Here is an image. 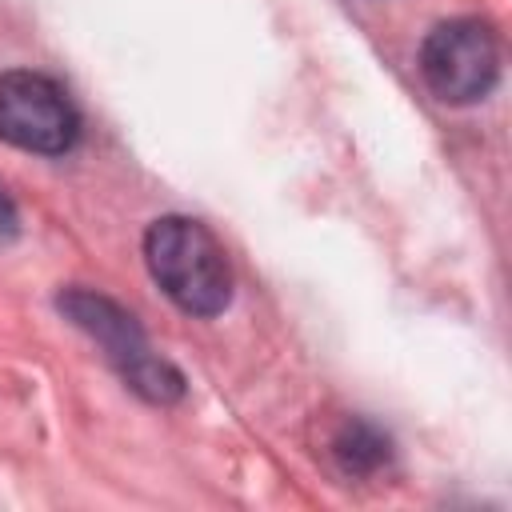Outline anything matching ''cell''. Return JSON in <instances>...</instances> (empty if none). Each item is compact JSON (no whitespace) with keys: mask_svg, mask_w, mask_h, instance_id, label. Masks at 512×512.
<instances>
[{"mask_svg":"<svg viewBox=\"0 0 512 512\" xmlns=\"http://www.w3.org/2000/svg\"><path fill=\"white\" fill-rule=\"evenodd\" d=\"M144 264L156 288L188 316H220L232 304V264L208 224L160 216L144 232Z\"/></svg>","mask_w":512,"mask_h":512,"instance_id":"6da1fadb","label":"cell"},{"mask_svg":"<svg viewBox=\"0 0 512 512\" xmlns=\"http://www.w3.org/2000/svg\"><path fill=\"white\" fill-rule=\"evenodd\" d=\"M56 308H60V316H64L72 328H80V332L104 352V360L116 368V376H120L140 400L168 408V404H176V400L184 396V376H180V368H176L172 360H164V356L148 344L140 320H136L124 304H116V300L104 296V292H92V288L72 284V288H60Z\"/></svg>","mask_w":512,"mask_h":512,"instance_id":"7a4b0ae2","label":"cell"},{"mask_svg":"<svg viewBox=\"0 0 512 512\" xmlns=\"http://www.w3.org/2000/svg\"><path fill=\"white\" fill-rule=\"evenodd\" d=\"M420 76L444 104H476L500 80V36L480 16L436 24L420 44Z\"/></svg>","mask_w":512,"mask_h":512,"instance_id":"3957f363","label":"cell"},{"mask_svg":"<svg viewBox=\"0 0 512 512\" xmlns=\"http://www.w3.org/2000/svg\"><path fill=\"white\" fill-rule=\"evenodd\" d=\"M0 140L32 156H64L80 140V112L52 76L12 68L0 76Z\"/></svg>","mask_w":512,"mask_h":512,"instance_id":"277c9868","label":"cell"},{"mask_svg":"<svg viewBox=\"0 0 512 512\" xmlns=\"http://www.w3.org/2000/svg\"><path fill=\"white\" fill-rule=\"evenodd\" d=\"M328 452H332V460H336V468H340L344 476H372V472H380V468L388 464L392 444H388V436H384L376 424H368V420H360V416H348V420L332 432Z\"/></svg>","mask_w":512,"mask_h":512,"instance_id":"5b68a950","label":"cell"},{"mask_svg":"<svg viewBox=\"0 0 512 512\" xmlns=\"http://www.w3.org/2000/svg\"><path fill=\"white\" fill-rule=\"evenodd\" d=\"M16 236H20V212L0 188V240H16Z\"/></svg>","mask_w":512,"mask_h":512,"instance_id":"8992f818","label":"cell"}]
</instances>
